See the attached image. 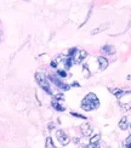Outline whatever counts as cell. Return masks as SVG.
<instances>
[{
	"label": "cell",
	"mask_w": 131,
	"mask_h": 148,
	"mask_svg": "<svg viewBox=\"0 0 131 148\" xmlns=\"http://www.w3.org/2000/svg\"><path fill=\"white\" fill-rule=\"evenodd\" d=\"M99 107V101L95 94H87L86 97L82 101V108L86 112H91L93 109H97Z\"/></svg>",
	"instance_id": "cell-1"
},
{
	"label": "cell",
	"mask_w": 131,
	"mask_h": 148,
	"mask_svg": "<svg viewBox=\"0 0 131 148\" xmlns=\"http://www.w3.org/2000/svg\"><path fill=\"white\" fill-rule=\"evenodd\" d=\"M35 80H36V83H38V85L40 86V88L47 92V94H51V89H50V84H49V79L46 78V75L44 73H35Z\"/></svg>",
	"instance_id": "cell-2"
},
{
	"label": "cell",
	"mask_w": 131,
	"mask_h": 148,
	"mask_svg": "<svg viewBox=\"0 0 131 148\" xmlns=\"http://www.w3.org/2000/svg\"><path fill=\"white\" fill-rule=\"evenodd\" d=\"M87 57V52L85 50H80V49H77L75 52H74L71 58L73 61V63H75V64H80V63H83L84 62V60Z\"/></svg>",
	"instance_id": "cell-3"
},
{
	"label": "cell",
	"mask_w": 131,
	"mask_h": 148,
	"mask_svg": "<svg viewBox=\"0 0 131 148\" xmlns=\"http://www.w3.org/2000/svg\"><path fill=\"white\" fill-rule=\"evenodd\" d=\"M49 79L51 80V82H52L56 86H57V88H60L61 90L67 91V90H69V89H71V88H69V85L64 84V83L61 80V78H60L58 75H56V74H50V75H49Z\"/></svg>",
	"instance_id": "cell-4"
},
{
	"label": "cell",
	"mask_w": 131,
	"mask_h": 148,
	"mask_svg": "<svg viewBox=\"0 0 131 148\" xmlns=\"http://www.w3.org/2000/svg\"><path fill=\"white\" fill-rule=\"evenodd\" d=\"M56 137H57L60 145H62V146H67L71 142V137L68 136L63 130H58L57 132H56Z\"/></svg>",
	"instance_id": "cell-5"
},
{
	"label": "cell",
	"mask_w": 131,
	"mask_h": 148,
	"mask_svg": "<svg viewBox=\"0 0 131 148\" xmlns=\"http://www.w3.org/2000/svg\"><path fill=\"white\" fill-rule=\"evenodd\" d=\"M120 104L121 107H124V109H130L131 108V92H129V94H124L120 98Z\"/></svg>",
	"instance_id": "cell-6"
},
{
	"label": "cell",
	"mask_w": 131,
	"mask_h": 148,
	"mask_svg": "<svg viewBox=\"0 0 131 148\" xmlns=\"http://www.w3.org/2000/svg\"><path fill=\"white\" fill-rule=\"evenodd\" d=\"M80 130H82L84 136H91V134H92V126L89 124V123H85V124L80 125Z\"/></svg>",
	"instance_id": "cell-7"
},
{
	"label": "cell",
	"mask_w": 131,
	"mask_h": 148,
	"mask_svg": "<svg viewBox=\"0 0 131 148\" xmlns=\"http://www.w3.org/2000/svg\"><path fill=\"white\" fill-rule=\"evenodd\" d=\"M62 102L63 101H58V100H52V107L56 109V110H58V112H63V110L66 109V107H63V104H62Z\"/></svg>",
	"instance_id": "cell-8"
},
{
	"label": "cell",
	"mask_w": 131,
	"mask_h": 148,
	"mask_svg": "<svg viewBox=\"0 0 131 148\" xmlns=\"http://www.w3.org/2000/svg\"><path fill=\"white\" fill-rule=\"evenodd\" d=\"M97 61H98V64H99V69L104 71V69L108 67V60L106 58V57H103V56H99V57L97 58Z\"/></svg>",
	"instance_id": "cell-9"
},
{
	"label": "cell",
	"mask_w": 131,
	"mask_h": 148,
	"mask_svg": "<svg viewBox=\"0 0 131 148\" xmlns=\"http://www.w3.org/2000/svg\"><path fill=\"white\" fill-rule=\"evenodd\" d=\"M101 51H102L103 53H106V55H113V53L115 52L114 47L112 46V45H104V46L101 49Z\"/></svg>",
	"instance_id": "cell-10"
},
{
	"label": "cell",
	"mask_w": 131,
	"mask_h": 148,
	"mask_svg": "<svg viewBox=\"0 0 131 148\" xmlns=\"http://www.w3.org/2000/svg\"><path fill=\"white\" fill-rule=\"evenodd\" d=\"M109 27V23H104V24H102V26H99L98 28H96V30H92V35H95V34H98V33H101V32H103V30H106Z\"/></svg>",
	"instance_id": "cell-11"
},
{
	"label": "cell",
	"mask_w": 131,
	"mask_h": 148,
	"mask_svg": "<svg viewBox=\"0 0 131 148\" xmlns=\"http://www.w3.org/2000/svg\"><path fill=\"white\" fill-rule=\"evenodd\" d=\"M110 92H112V94H113L115 97H118V98H120L124 94H125V92H124L121 89H110Z\"/></svg>",
	"instance_id": "cell-12"
},
{
	"label": "cell",
	"mask_w": 131,
	"mask_h": 148,
	"mask_svg": "<svg viewBox=\"0 0 131 148\" xmlns=\"http://www.w3.org/2000/svg\"><path fill=\"white\" fill-rule=\"evenodd\" d=\"M119 127L121 129V130H126V129L129 127V124H128V119L126 116H124V118L119 121Z\"/></svg>",
	"instance_id": "cell-13"
},
{
	"label": "cell",
	"mask_w": 131,
	"mask_h": 148,
	"mask_svg": "<svg viewBox=\"0 0 131 148\" xmlns=\"http://www.w3.org/2000/svg\"><path fill=\"white\" fill-rule=\"evenodd\" d=\"M99 140H101V135H95V136H92L90 138V143H98L99 142Z\"/></svg>",
	"instance_id": "cell-14"
},
{
	"label": "cell",
	"mask_w": 131,
	"mask_h": 148,
	"mask_svg": "<svg viewBox=\"0 0 131 148\" xmlns=\"http://www.w3.org/2000/svg\"><path fill=\"white\" fill-rule=\"evenodd\" d=\"M45 148H53V143H52V140H51V137H47V138H46V142H45Z\"/></svg>",
	"instance_id": "cell-15"
},
{
	"label": "cell",
	"mask_w": 131,
	"mask_h": 148,
	"mask_svg": "<svg viewBox=\"0 0 131 148\" xmlns=\"http://www.w3.org/2000/svg\"><path fill=\"white\" fill-rule=\"evenodd\" d=\"M57 75L61 78V79H63L67 77V72L63 71V69H57Z\"/></svg>",
	"instance_id": "cell-16"
},
{
	"label": "cell",
	"mask_w": 131,
	"mask_h": 148,
	"mask_svg": "<svg viewBox=\"0 0 131 148\" xmlns=\"http://www.w3.org/2000/svg\"><path fill=\"white\" fill-rule=\"evenodd\" d=\"M83 74H84V77H85V78H89V77H90V71H89V67H87V66H84Z\"/></svg>",
	"instance_id": "cell-17"
},
{
	"label": "cell",
	"mask_w": 131,
	"mask_h": 148,
	"mask_svg": "<svg viewBox=\"0 0 131 148\" xmlns=\"http://www.w3.org/2000/svg\"><path fill=\"white\" fill-rule=\"evenodd\" d=\"M71 115L77 116V118H79V119H86V116H84V115H82V114H79V113H75V112H71Z\"/></svg>",
	"instance_id": "cell-18"
},
{
	"label": "cell",
	"mask_w": 131,
	"mask_h": 148,
	"mask_svg": "<svg viewBox=\"0 0 131 148\" xmlns=\"http://www.w3.org/2000/svg\"><path fill=\"white\" fill-rule=\"evenodd\" d=\"M123 148H131V141L129 138L126 140V142H125V145L123 146Z\"/></svg>",
	"instance_id": "cell-19"
},
{
	"label": "cell",
	"mask_w": 131,
	"mask_h": 148,
	"mask_svg": "<svg viewBox=\"0 0 131 148\" xmlns=\"http://www.w3.org/2000/svg\"><path fill=\"white\" fill-rule=\"evenodd\" d=\"M87 148H99V145L98 143H90L87 146Z\"/></svg>",
	"instance_id": "cell-20"
},
{
	"label": "cell",
	"mask_w": 131,
	"mask_h": 148,
	"mask_svg": "<svg viewBox=\"0 0 131 148\" xmlns=\"http://www.w3.org/2000/svg\"><path fill=\"white\" fill-rule=\"evenodd\" d=\"M51 67H53V68H57V61H52V62H51Z\"/></svg>",
	"instance_id": "cell-21"
},
{
	"label": "cell",
	"mask_w": 131,
	"mask_h": 148,
	"mask_svg": "<svg viewBox=\"0 0 131 148\" xmlns=\"http://www.w3.org/2000/svg\"><path fill=\"white\" fill-rule=\"evenodd\" d=\"M49 129H50V130H51V129H53V125H52V124H50V125H49Z\"/></svg>",
	"instance_id": "cell-22"
},
{
	"label": "cell",
	"mask_w": 131,
	"mask_h": 148,
	"mask_svg": "<svg viewBox=\"0 0 131 148\" xmlns=\"http://www.w3.org/2000/svg\"><path fill=\"white\" fill-rule=\"evenodd\" d=\"M1 34H3V33H1V32H0V40H1Z\"/></svg>",
	"instance_id": "cell-23"
},
{
	"label": "cell",
	"mask_w": 131,
	"mask_h": 148,
	"mask_svg": "<svg viewBox=\"0 0 131 148\" xmlns=\"http://www.w3.org/2000/svg\"><path fill=\"white\" fill-rule=\"evenodd\" d=\"M129 140H130V141H131V136H130V137H129Z\"/></svg>",
	"instance_id": "cell-24"
},
{
	"label": "cell",
	"mask_w": 131,
	"mask_h": 148,
	"mask_svg": "<svg viewBox=\"0 0 131 148\" xmlns=\"http://www.w3.org/2000/svg\"><path fill=\"white\" fill-rule=\"evenodd\" d=\"M129 126H130V129H131V124H130V125H129Z\"/></svg>",
	"instance_id": "cell-25"
}]
</instances>
